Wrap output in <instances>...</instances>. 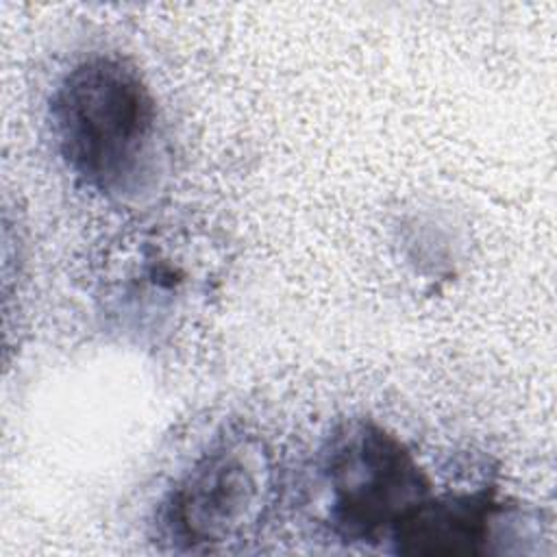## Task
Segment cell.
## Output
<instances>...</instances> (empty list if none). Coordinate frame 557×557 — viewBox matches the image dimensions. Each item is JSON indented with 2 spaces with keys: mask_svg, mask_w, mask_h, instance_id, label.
Returning a JSON list of instances; mask_svg holds the SVG:
<instances>
[{
  "mask_svg": "<svg viewBox=\"0 0 557 557\" xmlns=\"http://www.w3.org/2000/svg\"><path fill=\"white\" fill-rule=\"evenodd\" d=\"M52 137L67 170L109 200L148 194L163 168L154 94L126 59L91 54L57 83L48 104Z\"/></svg>",
  "mask_w": 557,
  "mask_h": 557,
  "instance_id": "obj_1",
  "label": "cell"
},
{
  "mask_svg": "<svg viewBox=\"0 0 557 557\" xmlns=\"http://www.w3.org/2000/svg\"><path fill=\"white\" fill-rule=\"evenodd\" d=\"M326 522L346 544L389 542L396 527L433 494L413 450L368 418L337 424L320 453Z\"/></svg>",
  "mask_w": 557,
  "mask_h": 557,
  "instance_id": "obj_2",
  "label": "cell"
},
{
  "mask_svg": "<svg viewBox=\"0 0 557 557\" xmlns=\"http://www.w3.org/2000/svg\"><path fill=\"white\" fill-rule=\"evenodd\" d=\"M272 466L255 437L209 446L170 487L154 513V537L172 553H226L250 540L270 505Z\"/></svg>",
  "mask_w": 557,
  "mask_h": 557,
  "instance_id": "obj_3",
  "label": "cell"
},
{
  "mask_svg": "<svg viewBox=\"0 0 557 557\" xmlns=\"http://www.w3.org/2000/svg\"><path fill=\"white\" fill-rule=\"evenodd\" d=\"M529 516L494 487L431 494L392 533L396 555L461 557L507 553L505 540H533Z\"/></svg>",
  "mask_w": 557,
  "mask_h": 557,
  "instance_id": "obj_4",
  "label": "cell"
}]
</instances>
